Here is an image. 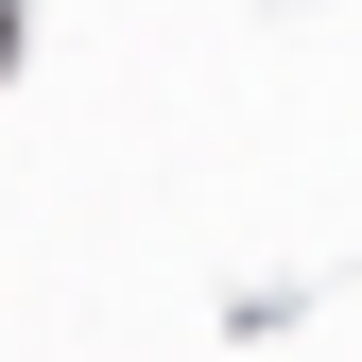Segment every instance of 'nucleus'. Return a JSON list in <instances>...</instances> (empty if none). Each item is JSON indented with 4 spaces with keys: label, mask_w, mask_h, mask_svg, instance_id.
<instances>
[{
    "label": "nucleus",
    "mask_w": 362,
    "mask_h": 362,
    "mask_svg": "<svg viewBox=\"0 0 362 362\" xmlns=\"http://www.w3.org/2000/svg\"><path fill=\"white\" fill-rule=\"evenodd\" d=\"M0 52H18V18H0Z\"/></svg>",
    "instance_id": "nucleus-1"
}]
</instances>
